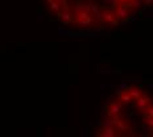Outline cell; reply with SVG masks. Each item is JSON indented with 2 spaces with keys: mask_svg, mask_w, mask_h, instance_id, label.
I'll return each instance as SVG.
<instances>
[{
  "mask_svg": "<svg viewBox=\"0 0 153 137\" xmlns=\"http://www.w3.org/2000/svg\"><path fill=\"white\" fill-rule=\"evenodd\" d=\"M151 103V98L148 96L146 94H141V96L136 99V103H135V107L139 110V112H144V110L146 108V106Z\"/></svg>",
  "mask_w": 153,
  "mask_h": 137,
  "instance_id": "1",
  "label": "cell"
},
{
  "mask_svg": "<svg viewBox=\"0 0 153 137\" xmlns=\"http://www.w3.org/2000/svg\"><path fill=\"white\" fill-rule=\"evenodd\" d=\"M57 15H58V19L61 20V23H62L63 25H68V24H70V23H73V21L75 23L74 15H73L70 11H63V12H62V9H61V11H59Z\"/></svg>",
  "mask_w": 153,
  "mask_h": 137,
  "instance_id": "2",
  "label": "cell"
},
{
  "mask_svg": "<svg viewBox=\"0 0 153 137\" xmlns=\"http://www.w3.org/2000/svg\"><path fill=\"white\" fill-rule=\"evenodd\" d=\"M98 137H115L116 136V130L112 127H102L97 132Z\"/></svg>",
  "mask_w": 153,
  "mask_h": 137,
  "instance_id": "3",
  "label": "cell"
},
{
  "mask_svg": "<svg viewBox=\"0 0 153 137\" xmlns=\"http://www.w3.org/2000/svg\"><path fill=\"white\" fill-rule=\"evenodd\" d=\"M122 108H123V104L120 101H115V103H111L110 104V108H108V115L110 116H115V115H120L122 112Z\"/></svg>",
  "mask_w": 153,
  "mask_h": 137,
  "instance_id": "4",
  "label": "cell"
},
{
  "mask_svg": "<svg viewBox=\"0 0 153 137\" xmlns=\"http://www.w3.org/2000/svg\"><path fill=\"white\" fill-rule=\"evenodd\" d=\"M117 99L120 100V103L123 104V106H126V104H129V103H132V98H131V95L128 94V91H123V92H120L119 95H117Z\"/></svg>",
  "mask_w": 153,
  "mask_h": 137,
  "instance_id": "5",
  "label": "cell"
},
{
  "mask_svg": "<svg viewBox=\"0 0 153 137\" xmlns=\"http://www.w3.org/2000/svg\"><path fill=\"white\" fill-rule=\"evenodd\" d=\"M115 16H116L117 19H126L129 16V12L127 11L126 8L123 7V5H117V7H115Z\"/></svg>",
  "mask_w": 153,
  "mask_h": 137,
  "instance_id": "6",
  "label": "cell"
},
{
  "mask_svg": "<svg viewBox=\"0 0 153 137\" xmlns=\"http://www.w3.org/2000/svg\"><path fill=\"white\" fill-rule=\"evenodd\" d=\"M115 17H116L115 13L114 12H111L110 9H102V19H103V23L108 24L110 21H112Z\"/></svg>",
  "mask_w": 153,
  "mask_h": 137,
  "instance_id": "7",
  "label": "cell"
},
{
  "mask_svg": "<svg viewBox=\"0 0 153 137\" xmlns=\"http://www.w3.org/2000/svg\"><path fill=\"white\" fill-rule=\"evenodd\" d=\"M128 94L131 95V98H132L133 100H136L137 98L141 96V90H140L139 87H135V86H129L128 87Z\"/></svg>",
  "mask_w": 153,
  "mask_h": 137,
  "instance_id": "8",
  "label": "cell"
},
{
  "mask_svg": "<svg viewBox=\"0 0 153 137\" xmlns=\"http://www.w3.org/2000/svg\"><path fill=\"white\" fill-rule=\"evenodd\" d=\"M75 23L79 25V27H85V28H88L92 25V19L91 17H87V19H76Z\"/></svg>",
  "mask_w": 153,
  "mask_h": 137,
  "instance_id": "9",
  "label": "cell"
},
{
  "mask_svg": "<svg viewBox=\"0 0 153 137\" xmlns=\"http://www.w3.org/2000/svg\"><path fill=\"white\" fill-rule=\"evenodd\" d=\"M49 9L54 13H58L59 11H61V4H59V1H57V0H53L52 3H49Z\"/></svg>",
  "mask_w": 153,
  "mask_h": 137,
  "instance_id": "10",
  "label": "cell"
},
{
  "mask_svg": "<svg viewBox=\"0 0 153 137\" xmlns=\"http://www.w3.org/2000/svg\"><path fill=\"white\" fill-rule=\"evenodd\" d=\"M102 127H112L114 128V119L111 116H104L103 121H102Z\"/></svg>",
  "mask_w": 153,
  "mask_h": 137,
  "instance_id": "11",
  "label": "cell"
},
{
  "mask_svg": "<svg viewBox=\"0 0 153 137\" xmlns=\"http://www.w3.org/2000/svg\"><path fill=\"white\" fill-rule=\"evenodd\" d=\"M127 119L129 120L131 124H136V121H137V112H131L127 115Z\"/></svg>",
  "mask_w": 153,
  "mask_h": 137,
  "instance_id": "12",
  "label": "cell"
},
{
  "mask_svg": "<svg viewBox=\"0 0 153 137\" xmlns=\"http://www.w3.org/2000/svg\"><path fill=\"white\" fill-rule=\"evenodd\" d=\"M73 11H74V15H78L81 11H83V8H82V4H81V3H75V4L73 5Z\"/></svg>",
  "mask_w": 153,
  "mask_h": 137,
  "instance_id": "13",
  "label": "cell"
},
{
  "mask_svg": "<svg viewBox=\"0 0 153 137\" xmlns=\"http://www.w3.org/2000/svg\"><path fill=\"white\" fill-rule=\"evenodd\" d=\"M143 117H144V123L146 124V125H153V117L144 116V115H143Z\"/></svg>",
  "mask_w": 153,
  "mask_h": 137,
  "instance_id": "14",
  "label": "cell"
},
{
  "mask_svg": "<svg viewBox=\"0 0 153 137\" xmlns=\"http://www.w3.org/2000/svg\"><path fill=\"white\" fill-rule=\"evenodd\" d=\"M108 25H111V27H117V25H119V19L115 17L112 21H110V23H108Z\"/></svg>",
  "mask_w": 153,
  "mask_h": 137,
  "instance_id": "15",
  "label": "cell"
},
{
  "mask_svg": "<svg viewBox=\"0 0 153 137\" xmlns=\"http://www.w3.org/2000/svg\"><path fill=\"white\" fill-rule=\"evenodd\" d=\"M143 4H145L146 7H152L153 0H143Z\"/></svg>",
  "mask_w": 153,
  "mask_h": 137,
  "instance_id": "16",
  "label": "cell"
},
{
  "mask_svg": "<svg viewBox=\"0 0 153 137\" xmlns=\"http://www.w3.org/2000/svg\"><path fill=\"white\" fill-rule=\"evenodd\" d=\"M83 135H86V136L88 135V129H87V128H86V129H83Z\"/></svg>",
  "mask_w": 153,
  "mask_h": 137,
  "instance_id": "17",
  "label": "cell"
},
{
  "mask_svg": "<svg viewBox=\"0 0 153 137\" xmlns=\"http://www.w3.org/2000/svg\"><path fill=\"white\" fill-rule=\"evenodd\" d=\"M119 1V4H122V3H126V1H129V0H117Z\"/></svg>",
  "mask_w": 153,
  "mask_h": 137,
  "instance_id": "18",
  "label": "cell"
},
{
  "mask_svg": "<svg viewBox=\"0 0 153 137\" xmlns=\"http://www.w3.org/2000/svg\"><path fill=\"white\" fill-rule=\"evenodd\" d=\"M85 1H87V3H94L95 0H85Z\"/></svg>",
  "mask_w": 153,
  "mask_h": 137,
  "instance_id": "19",
  "label": "cell"
},
{
  "mask_svg": "<svg viewBox=\"0 0 153 137\" xmlns=\"http://www.w3.org/2000/svg\"><path fill=\"white\" fill-rule=\"evenodd\" d=\"M45 1L48 3V4H49V3H52V1H53V0H45Z\"/></svg>",
  "mask_w": 153,
  "mask_h": 137,
  "instance_id": "20",
  "label": "cell"
}]
</instances>
